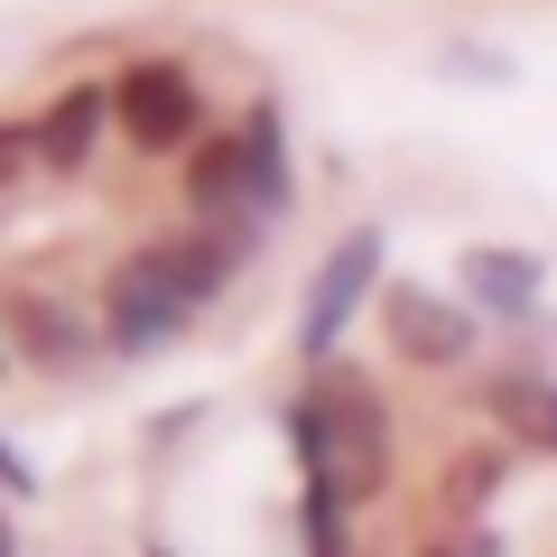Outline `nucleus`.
<instances>
[{
	"label": "nucleus",
	"instance_id": "1",
	"mask_svg": "<svg viewBox=\"0 0 557 557\" xmlns=\"http://www.w3.org/2000/svg\"><path fill=\"white\" fill-rule=\"evenodd\" d=\"M288 428H298V456H307V474L317 483H335L344 502L354 493H372L381 483V465H391V418H381V399L362 391L354 372H335V362H325L317 372V391L298 399V418H288Z\"/></svg>",
	"mask_w": 557,
	"mask_h": 557
},
{
	"label": "nucleus",
	"instance_id": "2",
	"mask_svg": "<svg viewBox=\"0 0 557 557\" xmlns=\"http://www.w3.org/2000/svg\"><path fill=\"white\" fill-rule=\"evenodd\" d=\"M223 278V251H139L112 270V288H102V317H112V344H131V354H149V344H168L186 317H196V298Z\"/></svg>",
	"mask_w": 557,
	"mask_h": 557
},
{
	"label": "nucleus",
	"instance_id": "3",
	"mask_svg": "<svg viewBox=\"0 0 557 557\" xmlns=\"http://www.w3.org/2000/svg\"><path fill=\"white\" fill-rule=\"evenodd\" d=\"M186 196L205 214H278L288 205V168H278V121H242L233 139H214L196 168H186Z\"/></svg>",
	"mask_w": 557,
	"mask_h": 557
},
{
	"label": "nucleus",
	"instance_id": "4",
	"mask_svg": "<svg viewBox=\"0 0 557 557\" xmlns=\"http://www.w3.org/2000/svg\"><path fill=\"white\" fill-rule=\"evenodd\" d=\"M381 278V233L362 223V233H344L335 242V260L317 270V288H307V317H298V344H307V362H325L335 354V335H344V317H354V298Z\"/></svg>",
	"mask_w": 557,
	"mask_h": 557
},
{
	"label": "nucleus",
	"instance_id": "5",
	"mask_svg": "<svg viewBox=\"0 0 557 557\" xmlns=\"http://www.w3.org/2000/svg\"><path fill=\"white\" fill-rule=\"evenodd\" d=\"M121 131L139 139V149H177L186 131H196V84L177 75V65L168 57H149V65H131V75H121Z\"/></svg>",
	"mask_w": 557,
	"mask_h": 557
},
{
	"label": "nucleus",
	"instance_id": "6",
	"mask_svg": "<svg viewBox=\"0 0 557 557\" xmlns=\"http://www.w3.org/2000/svg\"><path fill=\"white\" fill-rule=\"evenodd\" d=\"M381 317H391L399 362H428V372H446V362L474 354V317H465V307H446V298H428V288H391V298H381Z\"/></svg>",
	"mask_w": 557,
	"mask_h": 557
},
{
	"label": "nucleus",
	"instance_id": "7",
	"mask_svg": "<svg viewBox=\"0 0 557 557\" xmlns=\"http://www.w3.org/2000/svg\"><path fill=\"white\" fill-rule=\"evenodd\" d=\"M465 288H474L493 317H530V298H539V260H530V251H465Z\"/></svg>",
	"mask_w": 557,
	"mask_h": 557
},
{
	"label": "nucleus",
	"instance_id": "8",
	"mask_svg": "<svg viewBox=\"0 0 557 557\" xmlns=\"http://www.w3.org/2000/svg\"><path fill=\"white\" fill-rule=\"evenodd\" d=\"M94 121H102V94H65L57 112H47V159L57 168H84V149H94Z\"/></svg>",
	"mask_w": 557,
	"mask_h": 557
},
{
	"label": "nucleus",
	"instance_id": "9",
	"mask_svg": "<svg viewBox=\"0 0 557 557\" xmlns=\"http://www.w3.org/2000/svg\"><path fill=\"white\" fill-rule=\"evenodd\" d=\"M502 418H520L539 446H557V391H530V381H502Z\"/></svg>",
	"mask_w": 557,
	"mask_h": 557
},
{
	"label": "nucleus",
	"instance_id": "10",
	"mask_svg": "<svg viewBox=\"0 0 557 557\" xmlns=\"http://www.w3.org/2000/svg\"><path fill=\"white\" fill-rule=\"evenodd\" d=\"M307 548L344 557V493H335V483H307Z\"/></svg>",
	"mask_w": 557,
	"mask_h": 557
},
{
	"label": "nucleus",
	"instance_id": "11",
	"mask_svg": "<svg viewBox=\"0 0 557 557\" xmlns=\"http://www.w3.org/2000/svg\"><path fill=\"white\" fill-rule=\"evenodd\" d=\"M20 335H28V344H57V354H75V344H84V325H75V317H57V307H28V317H20Z\"/></svg>",
	"mask_w": 557,
	"mask_h": 557
}]
</instances>
